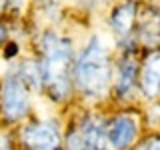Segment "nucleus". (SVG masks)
I'll list each match as a JSON object with an SVG mask.
<instances>
[{
	"mask_svg": "<svg viewBox=\"0 0 160 150\" xmlns=\"http://www.w3.org/2000/svg\"><path fill=\"white\" fill-rule=\"evenodd\" d=\"M2 150H8V138L6 136L2 138Z\"/></svg>",
	"mask_w": 160,
	"mask_h": 150,
	"instance_id": "obj_14",
	"label": "nucleus"
},
{
	"mask_svg": "<svg viewBox=\"0 0 160 150\" xmlns=\"http://www.w3.org/2000/svg\"><path fill=\"white\" fill-rule=\"evenodd\" d=\"M76 84L80 92L88 98L106 96L112 80V68L108 60V50L100 42V38H92L84 48L82 56L76 64Z\"/></svg>",
	"mask_w": 160,
	"mask_h": 150,
	"instance_id": "obj_1",
	"label": "nucleus"
},
{
	"mask_svg": "<svg viewBox=\"0 0 160 150\" xmlns=\"http://www.w3.org/2000/svg\"><path fill=\"white\" fill-rule=\"evenodd\" d=\"M138 134V122L134 116H120L108 128V140L116 150H124L132 146Z\"/></svg>",
	"mask_w": 160,
	"mask_h": 150,
	"instance_id": "obj_5",
	"label": "nucleus"
},
{
	"mask_svg": "<svg viewBox=\"0 0 160 150\" xmlns=\"http://www.w3.org/2000/svg\"><path fill=\"white\" fill-rule=\"evenodd\" d=\"M80 134H82V138L86 140L90 150H108L110 140L106 138V126H104V122L100 118H96V116L86 118L84 124H82Z\"/></svg>",
	"mask_w": 160,
	"mask_h": 150,
	"instance_id": "obj_7",
	"label": "nucleus"
},
{
	"mask_svg": "<svg viewBox=\"0 0 160 150\" xmlns=\"http://www.w3.org/2000/svg\"><path fill=\"white\" fill-rule=\"evenodd\" d=\"M2 2H4V6H12V8L20 10L22 4H24V0H2Z\"/></svg>",
	"mask_w": 160,
	"mask_h": 150,
	"instance_id": "obj_12",
	"label": "nucleus"
},
{
	"mask_svg": "<svg viewBox=\"0 0 160 150\" xmlns=\"http://www.w3.org/2000/svg\"><path fill=\"white\" fill-rule=\"evenodd\" d=\"M42 52H44V64L40 66L42 68V82L46 84L52 98L66 100L70 94L68 66L72 60V46L66 38L46 32L42 38Z\"/></svg>",
	"mask_w": 160,
	"mask_h": 150,
	"instance_id": "obj_2",
	"label": "nucleus"
},
{
	"mask_svg": "<svg viewBox=\"0 0 160 150\" xmlns=\"http://www.w3.org/2000/svg\"><path fill=\"white\" fill-rule=\"evenodd\" d=\"M140 86L146 98H156L160 94V52H152L144 62Z\"/></svg>",
	"mask_w": 160,
	"mask_h": 150,
	"instance_id": "obj_6",
	"label": "nucleus"
},
{
	"mask_svg": "<svg viewBox=\"0 0 160 150\" xmlns=\"http://www.w3.org/2000/svg\"><path fill=\"white\" fill-rule=\"evenodd\" d=\"M22 140L32 150H58L60 134L52 124H32L22 130Z\"/></svg>",
	"mask_w": 160,
	"mask_h": 150,
	"instance_id": "obj_4",
	"label": "nucleus"
},
{
	"mask_svg": "<svg viewBox=\"0 0 160 150\" xmlns=\"http://www.w3.org/2000/svg\"><path fill=\"white\" fill-rule=\"evenodd\" d=\"M2 106H4V116L8 120H20L28 114L30 110V96L26 90V82L14 74L6 78L2 90Z\"/></svg>",
	"mask_w": 160,
	"mask_h": 150,
	"instance_id": "obj_3",
	"label": "nucleus"
},
{
	"mask_svg": "<svg viewBox=\"0 0 160 150\" xmlns=\"http://www.w3.org/2000/svg\"><path fill=\"white\" fill-rule=\"evenodd\" d=\"M86 6H96V4H102V2H106V0H82Z\"/></svg>",
	"mask_w": 160,
	"mask_h": 150,
	"instance_id": "obj_13",
	"label": "nucleus"
},
{
	"mask_svg": "<svg viewBox=\"0 0 160 150\" xmlns=\"http://www.w3.org/2000/svg\"><path fill=\"white\" fill-rule=\"evenodd\" d=\"M138 150H160V138H152L148 142H144Z\"/></svg>",
	"mask_w": 160,
	"mask_h": 150,
	"instance_id": "obj_11",
	"label": "nucleus"
},
{
	"mask_svg": "<svg viewBox=\"0 0 160 150\" xmlns=\"http://www.w3.org/2000/svg\"><path fill=\"white\" fill-rule=\"evenodd\" d=\"M134 80H136V62H134V58H128V60L122 62V66H120V76H118V92L122 94L124 98L132 92Z\"/></svg>",
	"mask_w": 160,
	"mask_h": 150,
	"instance_id": "obj_9",
	"label": "nucleus"
},
{
	"mask_svg": "<svg viewBox=\"0 0 160 150\" xmlns=\"http://www.w3.org/2000/svg\"><path fill=\"white\" fill-rule=\"evenodd\" d=\"M134 14H136V8L134 4H122L112 12V18H110V24H112V30L116 34V38H126L132 30L134 24Z\"/></svg>",
	"mask_w": 160,
	"mask_h": 150,
	"instance_id": "obj_8",
	"label": "nucleus"
},
{
	"mask_svg": "<svg viewBox=\"0 0 160 150\" xmlns=\"http://www.w3.org/2000/svg\"><path fill=\"white\" fill-rule=\"evenodd\" d=\"M140 36H142V40L146 44H150V46H154V44L160 42V18L156 16V14H148V16H144Z\"/></svg>",
	"mask_w": 160,
	"mask_h": 150,
	"instance_id": "obj_10",
	"label": "nucleus"
}]
</instances>
